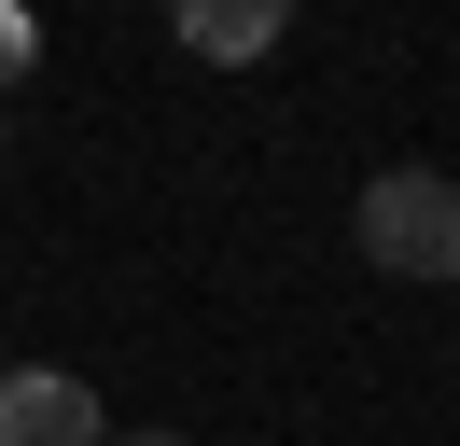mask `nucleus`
Returning a JSON list of instances; mask_svg holds the SVG:
<instances>
[{"label":"nucleus","mask_w":460,"mask_h":446,"mask_svg":"<svg viewBox=\"0 0 460 446\" xmlns=\"http://www.w3.org/2000/svg\"><path fill=\"white\" fill-rule=\"evenodd\" d=\"M349 237L391 279H460V182L447 167H376V182L349 195Z\"/></svg>","instance_id":"1"},{"label":"nucleus","mask_w":460,"mask_h":446,"mask_svg":"<svg viewBox=\"0 0 460 446\" xmlns=\"http://www.w3.org/2000/svg\"><path fill=\"white\" fill-rule=\"evenodd\" d=\"M0 446H112V418L57 362H0Z\"/></svg>","instance_id":"2"},{"label":"nucleus","mask_w":460,"mask_h":446,"mask_svg":"<svg viewBox=\"0 0 460 446\" xmlns=\"http://www.w3.org/2000/svg\"><path fill=\"white\" fill-rule=\"evenodd\" d=\"M168 28H181V56H209V70H237V56H265V42H279L293 14H279V0H181Z\"/></svg>","instance_id":"3"},{"label":"nucleus","mask_w":460,"mask_h":446,"mask_svg":"<svg viewBox=\"0 0 460 446\" xmlns=\"http://www.w3.org/2000/svg\"><path fill=\"white\" fill-rule=\"evenodd\" d=\"M29 56H42V28L14 14V0H0V98H14V84H29Z\"/></svg>","instance_id":"4"},{"label":"nucleus","mask_w":460,"mask_h":446,"mask_svg":"<svg viewBox=\"0 0 460 446\" xmlns=\"http://www.w3.org/2000/svg\"><path fill=\"white\" fill-rule=\"evenodd\" d=\"M112 446H181V433H112Z\"/></svg>","instance_id":"5"}]
</instances>
